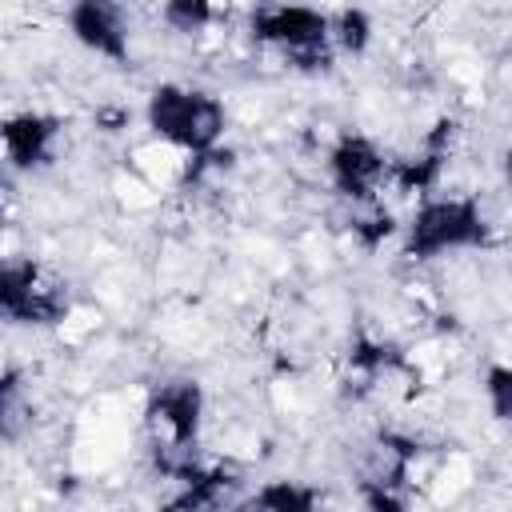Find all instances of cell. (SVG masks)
<instances>
[{
	"label": "cell",
	"instance_id": "obj_1",
	"mask_svg": "<svg viewBox=\"0 0 512 512\" xmlns=\"http://www.w3.org/2000/svg\"><path fill=\"white\" fill-rule=\"evenodd\" d=\"M492 224L476 196L468 192H432L420 196L408 220L400 224V252L412 264H432L456 252L488 248Z\"/></svg>",
	"mask_w": 512,
	"mask_h": 512
},
{
	"label": "cell",
	"instance_id": "obj_2",
	"mask_svg": "<svg viewBox=\"0 0 512 512\" xmlns=\"http://www.w3.org/2000/svg\"><path fill=\"white\" fill-rule=\"evenodd\" d=\"M144 128L184 156H204L220 148L228 132V108L208 88L164 80L144 100Z\"/></svg>",
	"mask_w": 512,
	"mask_h": 512
},
{
	"label": "cell",
	"instance_id": "obj_3",
	"mask_svg": "<svg viewBox=\"0 0 512 512\" xmlns=\"http://www.w3.org/2000/svg\"><path fill=\"white\" fill-rule=\"evenodd\" d=\"M204 408H208V400H204L200 380L180 376V380H164V384L148 388L144 428H148V444H152L160 476L180 480L200 460L196 444L204 432Z\"/></svg>",
	"mask_w": 512,
	"mask_h": 512
},
{
	"label": "cell",
	"instance_id": "obj_4",
	"mask_svg": "<svg viewBox=\"0 0 512 512\" xmlns=\"http://www.w3.org/2000/svg\"><path fill=\"white\" fill-rule=\"evenodd\" d=\"M248 36L276 56H284L296 72H328L332 68V12L296 0H264L248 12Z\"/></svg>",
	"mask_w": 512,
	"mask_h": 512
},
{
	"label": "cell",
	"instance_id": "obj_5",
	"mask_svg": "<svg viewBox=\"0 0 512 512\" xmlns=\"http://www.w3.org/2000/svg\"><path fill=\"white\" fill-rule=\"evenodd\" d=\"M0 312L16 328H60L72 316V288L48 264L12 256L0 268Z\"/></svg>",
	"mask_w": 512,
	"mask_h": 512
},
{
	"label": "cell",
	"instance_id": "obj_6",
	"mask_svg": "<svg viewBox=\"0 0 512 512\" xmlns=\"http://www.w3.org/2000/svg\"><path fill=\"white\" fill-rule=\"evenodd\" d=\"M324 172L340 200H348L352 208H364V204H376L380 192L388 188L392 156L364 132H340L324 156Z\"/></svg>",
	"mask_w": 512,
	"mask_h": 512
},
{
	"label": "cell",
	"instance_id": "obj_7",
	"mask_svg": "<svg viewBox=\"0 0 512 512\" xmlns=\"http://www.w3.org/2000/svg\"><path fill=\"white\" fill-rule=\"evenodd\" d=\"M64 24H68V36L84 52L108 64L132 60V20H128L124 0H72L64 12Z\"/></svg>",
	"mask_w": 512,
	"mask_h": 512
},
{
	"label": "cell",
	"instance_id": "obj_8",
	"mask_svg": "<svg viewBox=\"0 0 512 512\" xmlns=\"http://www.w3.org/2000/svg\"><path fill=\"white\" fill-rule=\"evenodd\" d=\"M64 136V120L40 108H24L4 116L0 124V144H4V164L8 172H40L52 164L56 144Z\"/></svg>",
	"mask_w": 512,
	"mask_h": 512
},
{
	"label": "cell",
	"instance_id": "obj_9",
	"mask_svg": "<svg viewBox=\"0 0 512 512\" xmlns=\"http://www.w3.org/2000/svg\"><path fill=\"white\" fill-rule=\"evenodd\" d=\"M452 140H456V120L452 116H440L416 144V152L408 156H396L392 160V180L388 188L400 192V196H432L444 180V168H448V156H452Z\"/></svg>",
	"mask_w": 512,
	"mask_h": 512
},
{
	"label": "cell",
	"instance_id": "obj_10",
	"mask_svg": "<svg viewBox=\"0 0 512 512\" xmlns=\"http://www.w3.org/2000/svg\"><path fill=\"white\" fill-rule=\"evenodd\" d=\"M176 484H180V492L168 500L172 508H224V504H240V496H236L240 476L228 464L196 460Z\"/></svg>",
	"mask_w": 512,
	"mask_h": 512
},
{
	"label": "cell",
	"instance_id": "obj_11",
	"mask_svg": "<svg viewBox=\"0 0 512 512\" xmlns=\"http://www.w3.org/2000/svg\"><path fill=\"white\" fill-rule=\"evenodd\" d=\"M240 504L264 508V512H312L324 504V496H320V488H312L304 480H264L260 488L240 496Z\"/></svg>",
	"mask_w": 512,
	"mask_h": 512
},
{
	"label": "cell",
	"instance_id": "obj_12",
	"mask_svg": "<svg viewBox=\"0 0 512 512\" xmlns=\"http://www.w3.org/2000/svg\"><path fill=\"white\" fill-rule=\"evenodd\" d=\"M348 368H352L360 380L372 384V380H380V376H392V372L408 368V360H404V352H400L396 344L360 332V336L348 344Z\"/></svg>",
	"mask_w": 512,
	"mask_h": 512
},
{
	"label": "cell",
	"instance_id": "obj_13",
	"mask_svg": "<svg viewBox=\"0 0 512 512\" xmlns=\"http://www.w3.org/2000/svg\"><path fill=\"white\" fill-rule=\"evenodd\" d=\"M372 40H376V24H372L368 8L344 4L340 12H332V48L340 56H352L356 60V56H364L372 48Z\"/></svg>",
	"mask_w": 512,
	"mask_h": 512
},
{
	"label": "cell",
	"instance_id": "obj_14",
	"mask_svg": "<svg viewBox=\"0 0 512 512\" xmlns=\"http://www.w3.org/2000/svg\"><path fill=\"white\" fill-rule=\"evenodd\" d=\"M220 16V4L216 0H164L160 4V20L180 32V36H200L216 24Z\"/></svg>",
	"mask_w": 512,
	"mask_h": 512
},
{
	"label": "cell",
	"instance_id": "obj_15",
	"mask_svg": "<svg viewBox=\"0 0 512 512\" xmlns=\"http://www.w3.org/2000/svg\"><path fill=\"white\" fill-rule=\"evenodd\" d=\"M480 392H484L488 416H492L496 424H508V428H512V364L492 360V364L484 368Z\"/></svg>",
	"mask_w": 512,
	"mask_h": 512
},
{
	"label": "cell",
	"instance_id": "obj_16",
	"mask_svg": "<svg viewBox=\"0 0 512 512\" xmlns=\"http://www.w3.org/2000/svg\"><path fill=\"white\" fill-rule=\"evenodd\" d=\"M352 236L360 240L364 252H376L384 240L400 236V224H396V216L376 200V204H364V216H352Z\"/></svg>",
	"mask_w": 512,
	"mask_h": 512
},
{
	"label": "cell",
	"instance_id": "obj_17",
	"mask_svg": "<svg viewBox=\"0 0 512 512\" xmlns=\"http://www.w3.org/2000/svg\"><path fill=\"white\" fill-rule=\"evenodd\" d=\"M500 176H504V188L512 196V148H504V156H500Z\"/></svg>",
	"mask_w": 512,
	"mask_h": 512
}]
</instances>
